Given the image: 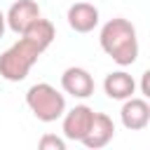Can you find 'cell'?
Listing matches in <instances>:
<instances>
[{"label":"cell","instance_id":"cell-1","mask_svg":"<svg viewBox=\"0 0 150 150\" xmlns=\"http://www.w3.org/2000/svg\"><path fill=\"white\" fill-rule=\"evenodd\" d=\"M101 49L117 63V66H131L138 59V35L129 19L115 16L103 23L98 35Z\"/></svg>","mask_w":150,"mask_h":150},{"label":"cell","instance_id":"cell-2","mask_svg":"<svg viewBox=\"0 0 150 150\" xmlns=\"http://www.w3.org/2000/svg\"><path fill=\"white\" fill-rule=\"evenodd\" d=\"M40 56H42V49L35 42H30V40H26L21 35L12 47H7L0 54V77L7 80V82L26 80L30 68L38 63Z\"/></svg>","mask_w":150,"mask_h":150},{"label":"cell","instance_id":"cell-3","mask_svg":"<svg viewBox=\"0 0 150 150\" xmlns=\"http://www.w3.org/2000/svg\"><path fill=\"white\" fill-rule=\"evenodd\" d=\"M26 105L40 122H56L66 112V96L47 82H38L26 91Z\"/></svg>","mask_w":150,"mask_h":150},{"label":"cell","instance_id":"cell-4","mask_svg":"<svg viewBox=\"0 0 150 150\" xmlns=\"http://www.w3.org/2000/svg\"><path fill=\"white\" fill-rule=\"evenodd\" d=\"M120 120L129 131H141L150 124V103L143 96H129L124 98V105L120 110Z\"/></svg>","mask_w":150,"mask_h":150},{"label":"cell","instance_id":"cell-5","mask_svg":"<svg viewBox=\"0 0 150 150\" xmlns=\"http://www.w3.org/2000/svg\"><path fill=\"white\" fill-rule=\"evenodd\" d=\"M61 89L75 98H89L94 94V77L87 68L70 66L61 75Z\"/></svg>","mask_w":150,"mask_h":150},{"label":"cell","instance_id":"cell-6","mask_svg":"<svg viewBox=\"0 0 150 150\" xmlns=\"http://www.w3.org/2000/svg\"><path fill=\"white\" fill-rule=\"evenodd\" d=\"M42 16V12H40V5L35 2V0H16V2H12V7L7 9V14H5V21H7V26L16 33V35H21L35 19H40Z\"/></svg>","mask_w":150,"mask_h":150},{"label":"cell","instance_id":"cell-7","mask_svg":"<svg viewBox=\"0 0 150 150\" xmlns=\"http://www.w3.org/2000/svg\"><path fill=\"white\" fill-rule=\"evenodd\" d=\"M94 120V110L89 105H75L63 112V136L68 141H82Z\"/></svg>","mask_w":150,"mask_h":150},{"label":"cell","instance_id":"cell-8","mask_svg":"<svg viewBox=\"0 0 150 150\" xmlns=\"http://www.w3.org/2000/svg\"><path fill=\"white\" fill-rule=\"evenodd\" d=\"M112 138H115V122L105 112H94L91 127H89V131L84 134V138L80 143L91 148V150H98V148H105Z\"/></svg>","mask_w":150,"mask_h":150},{"label":"cell","instance_id":"cell-9","mask_svg":"<svg viewBox=\"0 0 150 150\" xmlns=\"http://www.w3.org/2000/svg\"><path fill=\"white\" fill-rule=\"evenodd\" d=\"M68 26L75 30V33H91L96 26H98V7L91 5V2H73L68 7Z\"/></svg>","mask_w":150,"mask_h":150},{"label":"cell","instance_id":"cell-10","mask_svg":"<svg viewBox=\"0 0 150 150\" xmlns=\"http://www.w3.org/2000/svg\"><path fill=\"white\" fill-rule=\"evenodd\" d=\"M103 91L108 98L112 101H124L129 96L136 94V80L127 73V70H115V73H108L105 80H103Z\"/></svg>","mask_w":150,"mask_h":150},{"label":"cell","instance_id":"cell-11","mask_svg":"<svg viewBox=\"0 0 150 150\" xmlns=\"http://www.w3.org/2000/svg\"><path fill=\"white\" fill-rule=\"evenodd\" d=\"M21 35H23L26 40L35 42V45L45 52V49L54 42V38H56V28H54V23H52L49 19H42V16H40V19H35Z\"/></svg>","mask_w":150,"mask_h":150},{"label":"cell","instance_id":"cell-12","mask_svg":"<svg viewBox=\"0 0 150 150\" xmlns=\"http://www.w3.org/2000/svg\"><path fill=\"white\" fill-rule=\"evenodd\" d=\"M38 148H40V150H66V141L59 138V136H54V134H45V136L40 138Z\"/></svg>","mask_w":150,"mask_h":150},{"label":"cell","instance_id":"cell-13","mask_svg":"<svg viewBox=\"0 0 150 150\" xmlns=\"http://www.w3.org/2000/svg\"><path fill=\"white\" fill-rule=\"evenodd\" d=\"M141 94H143V98H148V96H150V89H148V70L143 73V82H141Z\"/></svg>","mask_w":150,"mask_h":150},{"label":"cell","instance_id":"cell-14","mask_svg":"<svg viewBox=\"0 0 150 150\" xmlns=\"http://www.w3.org/2000/svg\"><path fill=\"white\" fill-rule=\"evenodd\" d=\"M5 28H7V21H5V14L0 12V38H2V33H5Z\"/></svg>","mask_w":150,"mask_h":150}]
</instances>
